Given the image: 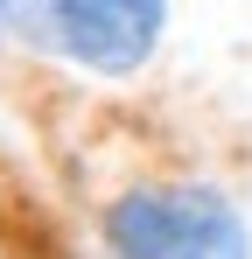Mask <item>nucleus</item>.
<instances>
[{
    "mask_svg": "<svg viewBox=\"0 0 252 259\" xmlns=\"http://www.w3.org/2000/svg\"><path fill=\"white\" fill-rule=\"evenodd\" d=\"M0 49H7V42H0Z\"/></svg>",
    "mask_w": 252,
    "mask_h": 259,
    "instance_id": "obj_4",
    "label": "nucleus"
},
{
    "mask_svg": "<svg viewBox=\"0 0 252 259\" xmlns=\"http://www.w3.org/2000/svg\"><path fill=\"white\" fill-rule=\"evenodd\" d=\"M98 259H252V210L210 168H147L91 203Z\"/></svg>",
    "mask_w": 252,
    "mask_h": 259,
    "instance_id": "obj_1",
    "label": "nucleus"
},
{
    "mask_svg": "<svg viewBox=\"0 0 252 259\" xmlns=\"http://www.w3.org/2000/svg\"><path fill=\"white\" fill-rule=\"evenodd\" d=\"M0 168H7V140H0Z\"/></svg>",
    "mask_w": 252,
    "mask_h": 259,
    "instance_id": "obj_3",
    "label": "nucleus"
},
{
    "mask_svg": "<svg viewBox=\"0 0 252 259\" xmlns=\"http://www.w3.org/2000/svg\"><path fill=\"white\" fill-rule=\"evenodd\" d=\"M168 28L175 0H0L7 49L91 84H133L140 70H154Z\"/></svg>",
    "mask_w": 252,
    "mask_h": 259,
    "instance_id": "obj_2",
    "label": "nucleus"
}]
</instances>
